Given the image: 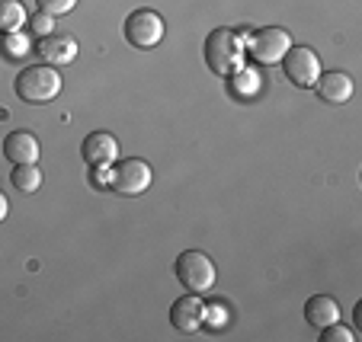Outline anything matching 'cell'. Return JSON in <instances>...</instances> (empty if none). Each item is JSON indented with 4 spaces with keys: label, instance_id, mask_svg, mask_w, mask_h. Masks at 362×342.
<instances>
[{
    "label": "cell",
    "instance_id": "6da1fadb",
    "mask_svg": "<svg viewBox=\"0 0 362 342\" xmlns=\"http://www.w3.org/2000/svg\"><path fill=\"white\" fill-rule=\"evenodd\" d=\"M244 35L228 26L212 29L205 39V64L218 77H234V71H240V64H244Z\"/></svg>",
    "mask_w": 362,
    "mask_h": 342
},
{
    "label": "cell",
    "instance_id": "7a4b0ae2",
    "mask_svg": "<svg viewBox=\"0 0 362 342\" xmlns=\"http://www.w3.org/2000/svg\"><path fill=\"white\" fill-rule=\"evenodd\" d=\"M13 90L23 103H33V106L52 103V99L62 93V74H58V68H52V64H33V68L20 71Z\"/></svg>",
    "mask_w": 362,
    "mask_h": 342
},
{
    "label": "cell",
    "instance_id": "3957f363",
    "mask_svg": "<svg viewBox=\"0 0 362 342\" xmlns=\"http://www.w3.org/2000/svg\"><path fill=\"white\" fill-rule=\"evenodd\" d=\"M244 35V48L253 55V61L260 64H279L282 55L292 48V39L282 26H263L257 32H240Z\"/></svg>",
    "mask_w": 362,
    "mask_h": 342
},
{
    "label": "cell",
    "instance_id": "277c9868",
    "mask_svg": "<svg viewBox=\"0 0 362 342\" xmlns=\"http://www.w3.org/2000/svg\"><path fill=\"white\" fill-rule=\"evenodd\" d=\"M177 279L183 281L186 291L192 295H202V291H212L215 288V262L202 253V250H186L177 256Z\"/></svg>",
    "mask_w": 362,
    "mask_h": 342
},
{
    "label": "cell",
    "instance_id": "5b68a950",
    "mask_svg": "<svg viewBox=\"0 0 362 342\" xmlns=\"http://www.w3.org/2000/svg\"><path fill=\"white\" fill-rule=\"evenodd\" d=\"M279 64H282V71H286L288 83H295V87H301V90H311L317 83V77L324 74L317 51L308 45H292L286 55H282Z\"/></svg>",
    "mask_w": 362,
    "mask_h": 342
},
{
    "label": "cell",
    "instance_id": "8992f818",
    "mask_svg": "<svg viewBox=\"0 0 362 342\" xmlns=\"http://www.w3.org/2000/svg\"><path fill=\"white\" fill-rule=\"evenodd\" d=\"M164 32H167V26L158 10H135V13L125 20V42H129L132 48H141V51L158 45V42L164 39Z\"/></svg>",
    "mask_w": 362,
    "mask_h": 342
},
{
    "label": "cell",
    "instance_id": "52a82bcc",
    "mask_svg": "<svg viewBox=\"0 0 362 342\" xmlns=\"http://www.w3.org/2000/svg\"><path fill=\"white\" fill-rule=\"evenodd\" d=\"M151 179H154V173L141 157H125L116 164V170H110V189L132 199V195H141L148 189Z\"/></svg>",
    "mask_w": 362,
    "mask_h": 342
},
{
    "label": "cell",
    "instance_id": "ba28073f",
    "mask_svg": "<svg viewBox=\"0 0 362 342\" xmlns=\"http://www.w3.org/2000/svg\"><path fill=\"white\" fill-rule=\"evenodd\" d=\"M81 154L87 166H112L119 160V141L110 131H90L81 144Z\"/></svg>",
    "mask_w": 362,
    "mask_h": 342
},
{
    "label": "cell",
    "instance_id": "9c48e42d",
    "mask_svg": "<svg viewBox=\"0 0 362 342\" xmlns=\"http://www.w3.org/2000/svg\"><path fill=\"white\" fill-rule=\"evenodd\" d=\"M33 51L45 64H52V68H62V64H71L77 58V42L71 39V35H64V32H52V35H45V39L35 42Z\"/></svg>",
    "mask_w": 362,
    "mask_h": 342
},
{
    "label": "cell",
    "instance_id": "30bf717a",
    "mask_svg": "<svg viewBox=\"0 0 362 342\" xmlns=\"http://www.w3.org/2000/svg\"><path fill=\"white\" fill-rule=\"evenodd\" d=\"M170 323L177 333H199L205 326V304L199 301V295H186L180 301H173L170 307Z\"/></svg>",
    "mask_w": 362,
    "mask_h": 342
},
{
    "label": "cell",
    "instance_id": "8fae6325",
    "mask_svg": "<svg viewBox=\"0 0 362 342\" xmlns=\"http://www.w3.org/2000/svg\"><path fill=\"white\" fill-rule=\"evenodd\" d=\"M311 90L321 96V103L343 106V103H349V99H353V77L343 74V71H330V74L317 77V83Z\"/></svg>",
    "mask_w": 362,
    "mask_h": 342
},
{
    "label": "cell",
    "instance_id": "7c38bea8",
    "mask_svg": "<svg viewBox=\"0 0 362 342\" xmlns=\"http://www.w3.org/2000/svg\"><path fill=\"white\" fill-rule=\"evenodd\" d=\"M4 157L10 164H39V138L33 131H10L4 138Z\"/></svg>",
    "mask_w": 362,
    "mask_h": 342
},
{
    "label": "cell",
    "instance_id": "4fadbf2b",
    "mask_svg": "<svg viewBox=\"0 0 362 342\" xmlns=\"http://www.w3.org/2000/svg\"><path fill=\"white\" fill-rule=\"evenodd\" d=\"M305 320L311 323L315 329H324V326H330V323H337V320H340V304H337V298H330V295L308 298Z\"/></svg>",
    "mask_w": 362,
    "mask_h": 342
},
{
    "label": "cell",
    "instance_id": "5bb4252c",
    "mask_svg": "<svg viewBox=\"0 0 362 342\" xmlns=\"http://www.w3.org/2000/svg\"><path fill=\"white\" fill-rule=\"evenodd\" d=\"M33 39L26 32H0V55L7 58V61H23L26 55H33Z\"/></svg>",
    "mask_w": 362,
    "mask_h": 342
},
{
    "label": "cell",
    "instance_id": "9a60e30c",
    "mask_svg": "<svg viewBox=\"0 0 362 342\" xmlns=\"http://www.w3.org/2000/svg\"><path fill=\"white\" fill-rule=\"evenodd\" d=\"M26 26L23 0H0V32H20Z\"/></svg>",
    "mask_w": 362,
    "mask_h": 342
},
{
    "label": "cell",
    "instance_id": "2e32d148",
    "mask_svg": "<svg viewBox=\"0 0 362 342\" xmlns=\"http://www.w3.org/2000/svg\"><path fill=\"white\" fill-rule=\"evenodd\" d=\"M10 179H13V185L23 195H29V192H35L42 185V170H39V164H16Z\"/></svg>",
    "mask_w": 362,
    "mask_h": 342
},
{
    "label": "cell",
    "instance_id": "e0dca14e",
    "mask_svg": "<svg viewBox=\"0 0 362 342\" xmlns=\"http://www.w3.org/2000/svg\"><path fill=\"white\" fill-rule=\"evenodd\" d=\"M238 77H231V83H228V90H231V96H238V99H250L257 90H260V74L250 68H240L234 71Z\"/></svg>",
    "mask_w": 362,
    "mask_h": 342
},
{
    "label": "cell",
    "instance_id": "ac0fdd59",
    "mask_svg": "<svg viewBox=\"0 0 362 342\" xmlns=\"http://www.w3.org/2000/svg\"><path fill=\"white\" fill-rule=\"evenodd\" d=\"M29 32L33 35H39V39H45V35H52L55 32V16H48V13H33L29 16Z\"/></svg>",
    "mask_w": 362,
    "mask_h": 342
},
{
    "label": "cell",
    "instance_id": "d6986e66",
    "mask_svg": "<svg viewBox=\"0 0 362 342\" xmlns=\"http://www.w3.org/2000/svg\"><path fill=\"white\" fill-rule=\"evenodd\" d=\"M321 342H356V333L349 326H340V320H337L330 326H324Z\"/></svg>",
    "mask_w": 362,
    "mask_h": 342
},
{
    "label": "cell",
    "instance_id": "ffe728a7",
    "mask_svg": "<svg viewBox=\"0 0 362 342\" xmlns=\"http://www.w3.org/2000/svg\"><path fill=\"white\" fill-rule=\"evenodd\" d=\"M39 4L42 13L48 16H62V13H71V10L77 7V0H35Z\"/></svg>",
    "mask_w": 362,
    "mask_h": 342
},
{
    "label": "cell",
    "instance_id": "44dd1931",
    "mask_svg": "<svg viewBox=\"0 0 362 342\" xmlns=\"http://www.w3.org/2000/svg\"><path fill=\"white\" fill-rule=\"evenodd\" d=\"M228 320V304H205V323L209 326H225Z\"/></svg>",
    "mask_w": 362,
    "mask_h": 342
},
{
    "label": "cell",
    "instance_id": "7402d4cb",
    "mask_svg": "<svg viewBox=\"0 0 362 342\" xmlns=\"http://www.w3.org/2000/svg\"><path fill=\"white\" fill-rule=\"evenodd\" d=\"M90 183L96 189H110V166H90Z\"/></svg>",
    "mask_w": 362,
    "mask_h": 342
},
{
    "label": "cell",
    "instance_id": "603a6c76",
    "mask_svg": "<svg viewBox=\"0 0 362 342\" xmlns=\"http://www.w3.org/2000/svg\"><path fill=\"white\" fill-rule=\"evenodd\" d=\"M7 212H10V202H7V195L0 192V224H4V218H7Z\"/></svg>",
    "mask_w": 362,
    "mask_h": 342
}]
</instances>
